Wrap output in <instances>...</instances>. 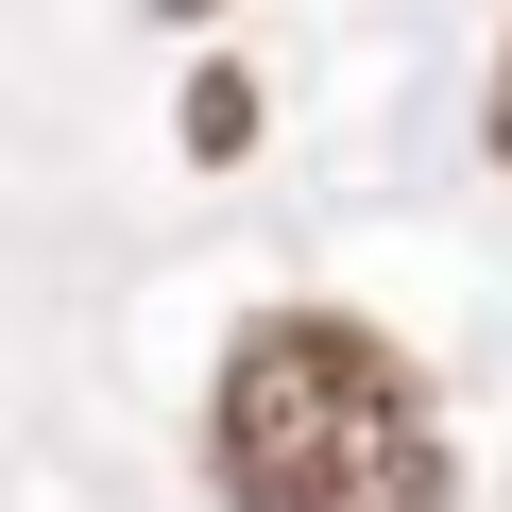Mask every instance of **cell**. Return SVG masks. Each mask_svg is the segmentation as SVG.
Returning a JSON list of instances; mask_svg holds the SVG:
<instances>
[{
    "instance_id": "1",
    "label": "cell",
    "mask_w": 512,
    "mask_h": 512,
    "mask_svg": "<svg viewBox=\"0 0 512 512\" xmlns=\"http://www.w3.org/2000/svg\"><path fill=\"white\" fill-rule=\"evenodd\" d=\"M205 461H222V512H444L427 376L342 308L239 325V359L205 393Z\"/></svg>"
},
{
    "instance_id": "2",
    "label": "cell",
    "mask_w": 512,
    "mask_h": 512,
    "mask_svg": "<svg viewBox=\"0 0 512 512\" xmlns=\"http://www.w3.org/2000/svg\"><path fill=\"white\" fill-rule=\"evenodd\" d=\"M239 137H256V86L205 69V86H188V154H239Z\"/></svg>"
},
{
    "instance_id": "3",
    "label": "cell",
    "mask_w": 512,
    "mask_h": 512,
    "mask_svg": "<svg viewBox=\"0 0 512 512\" xmlns=\"http://www.w3.org/2000/svg\"><path fill=\"white\" fill-rule=\"evenodd\" d=\"M495 154H512V52H495Z\"/></svg>"
}]
</instances>
